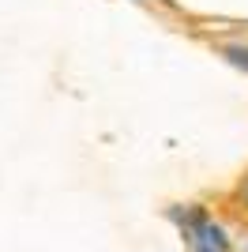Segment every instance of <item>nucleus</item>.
Segmentation results:
<instances>
[{"mask_svg":"<svg viewBox=\"0 0 248 252\" xmlns=\"http://www.w3.org/2000/svg\"><path fill=\"white\" fill-rule=\"evenodd\" d=\"M196 241H199V245H207V249H215V252H226V249H229L226 230H222L218 222H211V219H207L203 226L196 230ZM196 241H192V245H196Z\"/></svg>","mask_w":248,"mask_h":252,"instance_id":"obj_1","label":"nucleus"},{"mask_svg":"<svg viewBox=\"0 0 248 252\" xmlns=\"http://www.w3.org/2000/svg\"><path fill=\"white\" fill-rule=\"evenodd\" d=\"M196 252H215V249H207V245H199V241H196Z\"/></svg>","mask_w":248,"mask_h":252,"instance_id":"obj_3","label":"nucleus"},{"mask_svg":"<svg viewBox=\"0 0 248 252\" xmlns=\"http://www.w3.org/2000/svg\"><path fill=\"white\" fill-rule=\"evenodd\" d=\"M226 57H229L233 64H241V68H248V49H241V45H229Z\"/></svg>","mask_w":248,"mask_h":252,"instance_id":"obj_2","label":"nucleus"}]
</instances>
